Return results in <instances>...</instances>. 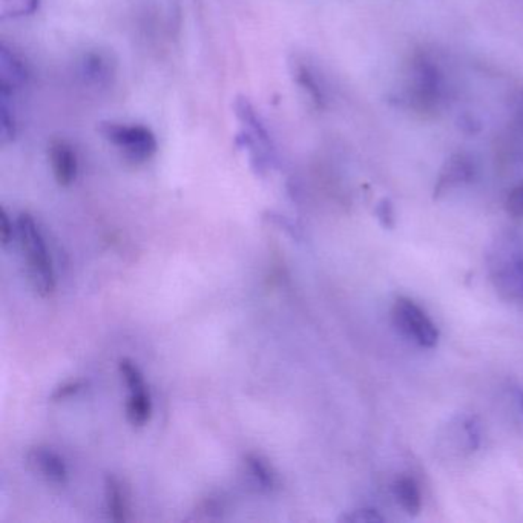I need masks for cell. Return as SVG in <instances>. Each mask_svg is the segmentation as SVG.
Masks as SVG:
<instances>
[{
  "instance_id": "obj_21",
  "label": "cell",
  "mask_w": 523,
  "mask_h": 523,
  "mask_svg": "<svg viewBox=\"0 0 523 523\" xmlns=\"http://www.w3.org/2000/svg\"><path fill=\"white\" fill-rule=\"evenodd\" d=\"M13 236H14L13 223L8 218L5 210L2 209V212H0V240H2V244L8 246L11 240H13Z\"/></svg>"
},
{
  "instance_id": "obj_3",
  "label": "cell",
  "mask_w": 523,
  "mask_h": 523,
  "mask_svg": "<svg viewBox=\"0 0 523 523\" xmlns=\"http://www.w3.org/2000/svg\"><path fill=\"white\" fill-rule=\"evenodd\" d=\"M393 321L403 335L421 347L431 349L439 341V330L412 299L399 298L393 306Z\"/></svg>"
},
{
  "instance_id": "obj_16",
  "label": "cell",
  "mask_w": 523,
  "mask_h": 523,
  "mask_svg": "<svg viewBox=\"0 0 523 523\" xmlns=\"http://www.w3.org/2000/svg\"><path fill=\"white\" fill-rule=\"evenodd\" d=\"M8 97L10 95L0 93V120H2V128H0V136H2V142L10 143L14 140L16 137V120H14V114L11 112L10 106H8Z\"/></svg>"
},
{
  "instance_id": "obj_13",
  "label": "cell",
  "mask_w": 523,
  "mask_h": 523,
  "mask_svg": "<svg viewBox=\"0 0 523 523\" xmlns=\"http://www.w3.org/2000/svg\"><path fill=\"white\" fill-rule=\"evenodd\" d=\"M394 497L398 501L399 505L412 516H416L422 508V496H421V490L419 485L414 481L413 477H401L394 483Z\"/></svg>"
},
{
  "instance_id": "obj_18",
  "label": "cell",
  "mask_w": 523,
  "mask_h": 523,
  "mask_svg": "<svg viewBox=\"0 0 523 523\" xmlns=\"http://www.w3.org/2000/svg\"><path fill=\"white\" fill-rule=\"evenodd\" d=\"M507 210L516 218H523V184H519L508 194Z\"/></svg>"
},
{
  "instance_id": "obj_10",
  "label": "cell",
  "mask_w": 523,
  "mask_h": 523,
  "mask_svg": "<svg viewBox=\"0 0 523 523\" xmlns=\"http://www.w3.org/2000/svg\"><path fill=\"white\" fill-rule=\"evenodd\" d=\"M114 74L112 63L105 54L91 51L84 54L80 60V75L84 77L88 84H105L110 82Z\"/></svg>"
},
{
  "instance_id": "obj_22",
  "label": "cell",
  "mask_w": 523,
  "mask_h": 523,
  "mask_svg": "<svg viewBox=\"0 0 523 523\" xmlns=\"http://www.w3.org/2000/svg\"><path fill=\"white\" fill-rule=\"evenodd\" d=\"M82 388V384L80 382H71L68 386H63V387L58 388L56 394H54V399H65L74 394V393L79 392Z\"/></svg>"
},
{
  "instance_id": "obj_9",
  "label": "cell",
  "mask_w": 523,
  "mask_h": 523,
  "mask_svg": "<svg viewBox=\"0 0 523 523\" xmlns=\"http://www.w3.org/2000/svg\"><path fill=\"white\" fill-rule=\"evenodd\" d=\"M28 461L34 466V470L40 473L48 482L56 485H65L68 482V468L62 457L49 448L37 447L30 451Z\"/></svg>"
},
{
  "instance_id": "obj_20",
  "label": "cell",
  "mask_w": 523,
  "mask_h": 523,
  "mask_svg": "<svg viewBox=\"0 0 523 523\" xmlns=\"http://www.w3.org/2000/svg\"><path fill=\"white\" fill-rule=\"evenodd\" d=\"M377 218L386 227H393L394 226V210H393V204L390 199H382L377 209Z\"/></svg>"
},
{
  "instance_id": "obj_12",
  "label": "cell",
  "mask_w": 523,
  "mask_h": 523,
  "mask_svg": "<svg viewBox=\"0 0 523 523\" xmlns=\"http://www.w3.org/2000/svg\"><path fill=\"white\" fill-rule=\"evenodd\" d=\"M152 413L151 394L146 386L129 390V399L126 403V418L134 427H143L149 422Z\"/></svg>"
},
{
  "instance_id": "obj_7",
  "label": "cell",
  "mask_w": 523,
  "mask_h": 523,
  "mask_svg": "<svg viewBox=\"0 0 523 523\" xmlns=\"http://www.w3.org/2000/svg\"><path fill=\"white\" fill-rule=\"evenodd\" d=\"M413 94L421 105L430 106L439 99L442 79L438 68L427 60H419L413 66Z\"/></svg>"
},
{
  "instance_id": "obj_24",
  "label": "cell",
  "mask_w": 523,
  "mask_h": 523,
  "mask_svg": "<svg viewBox=\"0 0 523 523\" xmlns=\"http://www.w3.org/2000/svg\"><path fill=\"white\" fill-rule=\"evenodd\" d=\"M518 403H519V407H520V410H522V412H523V392H522V390H519V392H518Z\"/></svg>"
},
{
  "instance_id": "obj_4",
  "label": "cell",
  "mask_w": 523,
  "mask_h": 523,
  "mask_svg": "<svg viewBox=\"0 0 523 523\" xmlns=\"http://www.w3.org/2000/svg\"><path fill=\"white\" fill-rule=\"evenodd\" d=\"M492 281L508 299L523 301V251L519 247H502L492 262Z\"/></svg>"
},
{
  "instance_id": "obj_14",
  "label": "cell",
  "mask_w": 523,
  "mask_h": 523,
  "mask_svg": "<svg viewBox=\"0 0 523 523\" xmlns=\"http://www.w3.org/2000/svg\"><path fill=\"white\" fill-rule=\"evenodd\" d=\"M293 75H295V80L297 84L301 86V88L310 95V99L314 102L315 105L318 108H323L324 106V93L321 89L320 84L315 79L314 74L310 71L307 66H304L301 63H297L293 66Z\"/></svg>"
},
{
  "instance_id": "obj_2",
  "label": "cell",
  "mask_w": 523,
  "mask_h": 523,
  "mask_svg": "<svg viewBox=\"0 0 523 523\" xmlns=\"http://www.w3.org/2000/svg\"><path fill=\"white\" fill-rule=\"evenodd\" d=\"M99 132L131 162H146L157 152V138L146 126L103 121L100 123Z\"/></svg>"
},
{
  "instance_id": "obj_19",
  "label": "cell",
  "mask_w": 523,
  "mask_h": 523,
  "mask_svg": "<svg viewBox=\"0 0 523 523\" xmlns=\"http://www.w3.org/2000/svg\"><path fill=\"white\" fill-rule=\"evenodd\" d=\"M342 520L351 523H375L384 522L386 519L382 518L377 510H367V508H364V510H356V511L349 514Z\"/></svg>"
},
{
  "instance_id": "obj_8",
  "label": "cell",
  "mask_w": 523,
  "mask_h": 523,
  "mask_svg": "<svg viewBox=\"0 0 523 523\" xmlns=\"http://www.w3.org/2000/svg\"><path fill=\"white\" fill-rule=\"evenodd\" d=\"M27 84V65L5 45H2L0 48V93L10 95L17 89L23 88Z\"/></svg>"
},
{
  "instance_id": "obj_6",
  "label": "cell",
  "mask_w": 523,
  "mask_h": 523,
  "mask_svg": "<svg viewBox=\"0 0 523 523\" xmlns=\"http://www.w3.org/2000/svg\"><path fill=\"white\" fill-rule=\"evenodd\" d=\"M49 164L53 169L54 178L60 186H69L75 182L79 173V162L74 147L66 140L56 138L49 145L48 151Z\"/></svg>"
},
{
  "instance_id": "obj_11",
  "label": "cell",
  "mask_w": 523,
  "mask_h": 523,
  "mask_svg": "<svg viewBox=\"0 0 523 523\" xmlns=\"http://www.w3.org/2000/svg\"><path fill=\"white\" fill-rule=\"evenodd\" d=\"M105 494L106 508L111 520L117 523L126 522L129 516V503L125 488L116 476H108L106 479Z\"/></svg>"
},
{
  "instance_id": "obj_15",
  "label": "cell",
  "mask_w": 523,
  "mask_h": 523,
  "mask_svg": "<svg viewBox=\"0 0 523 523\" xmlns=\"http://www.w3.org/2000/svg\"><path fill=\"white\" fill-rule=\"evenodd\" d=\"M247 470L262 490H272L277 485V474L264 459L257 455L246 456Z\"/></svg>"
},
{
  "instance_id": "obj_23",
  "label": "cell",
  "mask_w": 523,
  "mask_h": 523,
  "mask_svg": "<svg viewBox=\"0 0 523 523\" xmlns=\"http://www.w3.org/2000/svg\"><path fill=\"white\" fill-rule=\"evenodd\" d=\"M459 126H461L464 131H465V128H468V131L466 132H470V134H476L481 129V125L474 123V117L468 116V114L462 117L461 120H459Z\"/></svg>"
},
{
  "instance_id": "obj_25",
  "label": "cell",
  "mask_w": 523,
  "mask_h": 523,
  "mask_svg": "<svg viewBox=\"0 0 523 523\" xmlns=\"http://www.w3.org/2000/svg\"><path fill=\"white\" fill-rule=\"evenodd\" d=\"M520 112H522V120H523V100H522V111H520Z\"/></svg>"
},
{
  "instance_id": "obj_1",
  "label": "cell",
  "mask_w": 523,
  "mask_h": 523,
  "mask_svg": "<svg viewBox=\"0 0 523 523\" xmlns=\"http://www.w3.org/2000/svg\"><path fill=\"white\" fill-rule=\"evenodd\" d=\"M17 236L27 260V270L31 286L37 293L47 297L56 288V275L42 232L30 214H21L17 218Z\"/></svg>"
},
{
  "instance_id": "obj_5",
  "label": "cell",
  "mask_w": 523,
  "mask_h": 523,
  "mask_svg": "<svg viewBox=\"0 0 523 523\" xmlns=\"http://www.w3.org/2000/svg\"><path fill=\"white\" fill-rule=\"evenodd\" d=\"M474 173H476L474 163L471 162L468 155L465 154L451 155L440 169L439 177H438L435 186V197H440L445 192H448L450 189L457 188L462 184L470 183L471 180L474 178Z\"/></svg>"
},
{
  "instance_id": "obj_17",
  "label": "cell",
  "mask_w": 523,
  "mask_h": 523,
  "mask_svg": "<svg viewBox=\"0 0 523 523\" xmlns=\"http://www.w3.org/2000/svg\"><path fill=\"white\" fill-rule=\"evenodd\" d=\"M4 5L10 17L30 16L39 8V0H4Z\"/></svg>"
}]
</instances>
